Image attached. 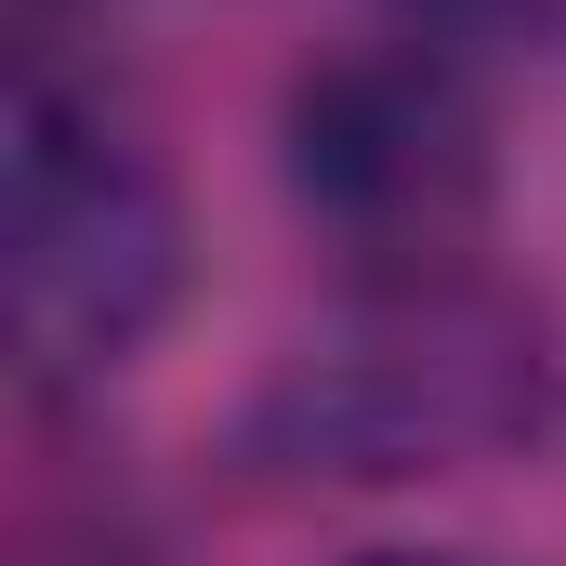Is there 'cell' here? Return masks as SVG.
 <instances>
[{
  "label": "cell",
  "mask_w": 566,
  "mask_h": 566,
  "mask_svg": "<svg viewBox=\"0 0 566 566\" xmlns=\"http://www.w3.org/2000/svg\"><path fill=\"white\" fill-rule=\"evenodd\" d=\"M0 303L27 382L53 396L145 369V343L185 303V198L158 145L53 66H27L0 119Z\"/></svg>",
  "instance_id": "cell-1"
},
{
  "label": "cell",
  "mask_w": 566,
  "mask_h": 566,
  "mask_svg": "<svg viewBox=\"0 0 566 566\" xmlns=\"http://www.w3.org/2000/svg\"><path fill=\"white\" fill-rule=\"evenodd\" d=\"M277 171H290V211L382 290H448L488 251V211H501L488 93L448 40H409V27L290 80Z\"/></svg>",
  "instance_id": "cell-2"
},
{
  "label": "cell",
  "mask_w": 566,
  "mask_h": 566,
  "mask_svg": "<svg viewBox=\"0 0 566 566\" xmlns=\"http://www.w3.org/2000/svg\"><path fill=\"white\" fill-rule=\"evenodd\" d=\"M566 422V356H541L474 290H382V316L329 356H290L251 409V448L277 474H461L488 448H541Z\"/></svg>",
  "instance_id": "cell-3"
},
{
  "label": "cell",
  "mask_w": 566,
  "mask_h": 566,
  "mask_svg": "<svg viewBox=\"0 0 566 566\" xmlns=\"http://www.w3.org/2000/svg\"><path fill=\"white\" fill-rule=\"evenodd\" d=\"M541 0H396V27L409 40H448V53H474V40H501V27H527Z\"/></svg>",
  "instance_id": "cell-4"
},
{
  "label": "cell",
  "mask_w": 566,
  "mask_h": 566,
  "mask_svg": "<svg viewBox=\"0 0 566 566\" xmlns=\"http://www.w3.org/2000/svg\"><path fill=\"white\" fill-rule=\"evenodd\" d=\"M343 566H501V554H461V541H369V554H343Z\"/></svg>",
  "instance_id": "cell-5"
},
{
  "label": "cell",
  "mask_w": 566,
  "mask_h": 566,
  "mask_svg": "<svg viewBox=\"0 0 566 566\" xmlns=\"http://www.w3.org/2000/svg\"><path fill=\"white\" fill-rule=\"evenodd\" d=\"M40 566H145V554H119V541H106V554H40Z\"/></svg>",
  "instance_id": "cell-6"
}]
</instances>
